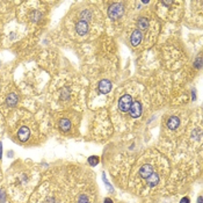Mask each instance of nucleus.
I'll return each mask as SVG.
<instances>
[{
    "label": "nucleus",
    "instance_id": "17",
    "mask_svg": "<svg viewBox=\"0 0 203 203\" xmlns=\"http://www.w3.org/2000/svg\"><path fill=\"white\" fill-rule=\"evenodd\" d=\"M40 16H41V14H40L38 12H34V13L32 14V19L34 20V21H37V20L40 19Z\"/></svg>",
    "mask_w": 203,
    "mask_h": 203
},
{
    "label": "nucleus",
    "instance_id": "8",
    "mask_svg": "<svg viewBox=\"0 0 203 203\" xmlns=\"http://www.w3.org/2000/svg\"><path fill=\"white\" fill-rule=\"evenodd\" d=\"M110 89H112V84H110V81H108V80L100 81V84H99V91L101 92V93L106 94V93H108V92H110Z\"/></svg>",
    "mask_w": 203,
    "mask_h": 203
},
{
    "label": "nucleus",
    "instance_id": "10",
    "mask_svg": "<svg viewBox=\"0 0 203 203\" xmlns=\"http://www.w3.org/2000/svg\"><path fill=\"white\" fill-rule=\"evenodd\" d=\"M158 182H159V175L157 173H152L150 176L147 178V183L150 184L151 187H153V186H156V184H158Z\"/></svg>",
    "mask_w": 203,
    "mask_h": 203
},
{
    "label": "nucleus",
    "instance_id": "6",
    "mask_svg": "<svg viewBox=\"0 0 203 203\" xmlns=\"http://www.w3.org/2000/svg\"><path fill=\"white\" fill-rule=\"evenodd\" d=\"M152 173H153V167L151 165H149V164L143 165L140 171H139V175L142 176L143 179H147Z\"/></svg>",
    "mask_w": 203,
    "mask_h": 203
},
{
    "label": "nucleus",
    "instance_id": "11",
    "mask_svg": "<svg viewBox=\"0 0 203 203\" xmlns=\"http://www.w3.org/2000/svg\"><path fill=\"white\" fill-rule=\"evenodd\" d=\"M59 128L63 131H69V129L71 128V123H70V121L69 120H66V119H61L59 121Z\"/></svg>",
    "mask_w": 203,
    "mask_h": 203
},
{
    "label": "nucleus",
    "instance_id": "4",
    "mask_svg": "<svg viewBox=\"0 0 203 203\" xmlns=\"http://www.w3.org/2000/svg\"><path fill=\"white\" fill-rule=\"evenodd\" d=\"M130 41H131V44L133 47L139 45V43L142 42V33H140L139 29L133 30L132 34H131V37H130Z\"/></svg>",
    "mask_w": 203,
    "mask_h": 203
},
{
    "label": "nucleus",
    "instance_id": "19",
    "mask_svg": "<svg viewBox=\"0 0 203 203\" xmlns=\"http://www.w3.org/2000/svg\"><path fill=\"white\" fill-rule=\"evenodd\" d=\"M181 203H189V199L188 197H184V199L181 200Z\"/></svg>",
    "mask_w": 203,
    "mask_h": 203
},
{
    "label": "nucleus",
    "instance_id": "3",
    "mask_svg": "<svg viewBox=\"0 0 203 203\" xmlns=\"http://www.w3.org/2000/svg\"><path fill=\"white\" fill-rule=\"evenodd\" d=\"M130 115L136 119V117H139L142 115V104L139 103V101H133L131 107H130Z\"/></svg>",
    "mask_w": 203,
    "mask_h": 203
},
{
    "label": "nucleus",
    "instance_id": "7",
    "mask_svg": "<svg viewBox=\"0 0 203 203\" xmlns=\"http://www.w3.org/2000/svg\"><path fill=\"white\" fill-rule=\"evenodd\" d=\"M29 135H30V131L27 127H21L19 132H17V137H19V139L21 142H26L29 138Z\"/></svg>",
    "mask_w": 203,
    "mask_h": 203
},
{
    "label": "nucleus",
    "instance_id": "20",
    "mask_svg": "<svg viewBox=\"0 0 203 203\" xmlns=\"http://www.w3.org/2000/svg\"><path fill=\"white\" fill-rule=\"evenodd\" d=\"M104 203H113V202H112V200H109V199H106V200H104Z\"/></svg>",
    "mask_w": 203,
    "mask_h": 203
},
{
    "label": "nucleus",
    "instance_id": "2",
    "mask_svg": "<svg viewBox=\"0 0 203 203\" xmlns=\"http://www.w3.org/2000/svg\"><path fill=\"white\" fill-rule=\"evenodd\" d=\"M132 104V97L129 94H125L120 99L119 101V108L122 113H127L130 110V107Z\"/></svg>",
    "mask_w": 203,
    "mask_h": 203
},
{
    "label": "nucleus",
    "instance_id": "16",
    "mask_svg": "<svg viewBox=\"0 0 203 203\" xmlns=\"http://www.w3.org/2000/svg\"><path fill=\"white\" fill-rule=\"evenodd\" d=\"M69 95H70V92H69V89H64L63 92H61V99L63 100H67L69 99Z\"/></svg>",
    "mask_w": 203,
    "mask_h": 203
},
{
    "label": "nucleus",
    "instance_id": "18",
    "mask_svg": "<svg viewBox=\"0 0 203 203\" xmlns=\"http://www.w3.org/2000/svg\"><path fill=\"white\" fill-rule=\"evenodd\" d=\"M5 201H6V196H5L4 192L0 190V203H5Z\"/></svg>",
    "mask_w": 203,
    "mask_h": 203
},
{
    "label": "nucleus",
    "instance_id": "12",
    "mask_svg": "<svg viewBox=\"0 0 203 203\" xmlns=\"http://www.w3.org/2000/svg\"><path fill=\"white\" fill-rule=\"evenodd\" d=\"M17 102V95L15 93H11L7 97V104H8L9 107H13L15 106Z\"/></svg>",
    "mask_w": 203,
    "mask_h": 203
},
{
    "label": "nucleus",
    "instance_id": "13",
    "mask_svg": "<svg viewBox=\"0 0 203 203\" xmlns=\"http://www.w3.org/2000/svg\"><path fill=\"white\" fill-rule=\"evenodd\" d=\"M81 20L85 22H87V20H91V17H92V13L88 11V9H85L84 12H81Z\"/></svg>",
    "mask_w": 203,
    "mask_h": 203
},
{
    "label": "nucleus",
    "instance_id": "9",
    "mask_svg": "<svg viewBox=\"0 0 203 203\" xmlns=\"http://www.w3.org/2000/svg\"><path fill=\"white\" fill-rule=\"evenodd\" d=\"M179 124H180V120L175 116H172V117H169V120L167 122V128L171 130H175L179 127Z\"/></svg>",
    "mask_w": 203,
    "mask_h": 203
},
{
    "label": "nucleus",
    "instance_id": "15",
    "mask_svg": "<svg viewBox=\"0 0 203 203\" xmlns=\"http://www.w3.org/2000/svg\"><path fill=\"white\" fill-rule=\"evenodd\" d=\"M88 163L91 164L92 166H95L97 163H99V159L96 158V157H89V159H88Z\"/></svg>",
    "mask_w": 203,
    "mask_h": 203
},
{
    "label": "nucleus",
    "instance_id": "5",
    "mask_svg": "<svg viewBox=\"0 0 203 203\" xmlns=\"http://www.w3.org/2000/svg\"><path fill=\"white\" fill-rule=\"evenodd\" d=\"M76 30H77V33H78L79 35H81V36L86 35L87 32H88V24H87V22L80 20V21L76 24Z\"/></svg>",
    "mask_w": 203,
    "mask_h": 203
},
{
    "label": "nucleus",
    "instance_id": "14",
    "mask_svg": "<svg viewBox=\"0 0 203 203\" xmlns=\"http://www.w3.org/2000/svg\"><path fill=\"white\" fill-rule=\"evenodd\" d=\"M138 26H139L142 29H145V28L149 27V20L146 17H140L139 21H138Z\"/></svg>",
    "mask_w": 203,
    "mask_h": 203
},
{
    "label": "nucleus",
    "instance_id": "1",
    "mask_svg": "<svg viewBox=\"0 0 203 203\" xmlns=\"http://www.w3.org/2000/svg\"><path fill=\"white\" fill-rule=\"evenodd\" d=\"M123 14V6L122 4H119V2H114L112 6L109 7L108 9V15L112 20H116L119 17L122 16Z\"/></svg>",
    "mask_w": 203,
    "mask_h": 203
}]
</instances>
